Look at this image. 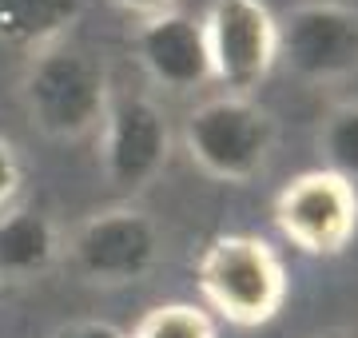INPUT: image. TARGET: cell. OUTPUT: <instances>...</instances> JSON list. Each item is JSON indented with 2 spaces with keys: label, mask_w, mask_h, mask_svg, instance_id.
Wrapping results in <instances>:
<instances>
[{
  "label": "cell",
  "mask_w": 358,
  "mask_h": 338,
  "mask_svg": "<svg viewBox=\"0 0 358 338\" xmlns=\"http://www.w3.org/2000/svg\"><path fill=\"white\" fill-rule=\"evenodd\" d=\"M275 227L303 255L331 259L343 255L358 235V187L334 171L310 168L282 183L275 196Z\"/></svg>",
  "instance_id": "8992f818"
},
{
  "label": "cell",
  "mask_w": 358,
  "mask_h": 338,
  "mask_svg": "<svg viewBox=\"0 0 358 338\" xmlns=\"http://www.w3.org/2000/svg\"><path fill=\"white\" fill-rule=\"evenodd\" d=\"M131 48H136L143 76L152 80L155 88L171 91V96H187V91L211 84L203 20L183 13V8H167L159 16L140 20L136 36H131Z\"/></svg>",
  "instance_id": "9c48e42d"
},
{
  "label": "cell",
  "mask_w": 358,
  "mask_h": 338,
  "mask_svg": "<svg viewBox=\"0 0 358 338\" xmlns=\"http://www.w3.org/2000/svg\"><path fill=\"white\" fill-rule=\"evenodd\" d=\"M315 338H358V330H322Z\"/></svg>",
  "instance_id": "e0dca14e"
},
{
  "label": "cell",
  "mask_w": 358,
  "mask_h": 338,
  "mask_svg": "<svg viewBox=\"0 0 358 338\" xmlns=\"http://www.w3.org/2000/svg\"><path fill=\"white\" fill-rule=\"evenodd\" d=\"M52 338H128L120 326L103 323V318H76V323H64L56 326Z\"/></svg>",
  "instance_id": "9a60e30c"
},
{
  "label": "cell",
  "mask_w": 358,
  "mask_h": 338,
  "mask_svg": "<svg viewBox=\"0 0 358 338\" xmlns=\"http://www.w3.org/2000/svg\"><path fill=\"white\" fill-rule=\"evenodd\" d=\"M64 255V235L48 211L13 203L0 211V279H36Z\"/></svg>",
  "instance_id": "30bf717a"
},
{
  "label": "cell",
  "mask_w": 358,
  "mask_h": 338,
  "mask_svg": "<svg viewBox=\"0 0 358 338\" xmlns=\"http://www.w3.org/2000/svg\"><path fill=\"white\" fill-rule=\"evenodd\" d=\"M96 140H100L103 179L124 196H140L171 163L176 135H171L164 108L152 96L128 91V96H112Z\"/></svg>",
  "instance_id": "ba28073f"
},
{
  "label": "cell",
  "mask_w": 358,
  "mask_h": 338,
  "mask_svg": "<svg viewBox=\"0 0 358 338\" xmlns=\"http://www.w3.org/2000/svg\"><path fill=\"white\" fill-rule=\"evenodd\" d=\"M195 286L219 318L231 326H267L287 302V263L259 235H219L195 263Z\"/></svg>",
  "instance_id": "7a4b0ae2"
},
{
  "label": "cell",
  "mask_w": 358,
  "mask_h": 338,
  "mask_svg": "<svg viewBox=\"0 0 358 338\" xmlns=\"http://www.w3.org/2000/svg\"><path fill=\"white\" fill-rule=\"evenodd\" d=\"M159 251L164 239L152 215L136 203H112L68 235L60 259L88 286H131L155 271Z\"/></svg>",
  "instance_id": "277c9868"
},
{
  "label": "cell",
  "mask_w": 358,
  "mask_h": 338,
  "mask_svg": "<svg viewBox=\"0 0 358 338\" xmlns=\"http://www.w3.org/2000/svg\"><path fill=\"white\" fill-rule=\"evenodd\" d=\"M20 183H24V168H20V156L16 147L4 135H0V211L13 207L16 196H20Z\"/></svg>",
  "instance_id": "5bb4252c"
},
{
  "label": "cell",
  "mask_w": 358,
  "mask_h": 338,
  "mask_svg": "<svg viewBox=\"0 0 358 338\" xmlns=\"http://www.w3.org/2000/svg\"><path fill=\"white\" fill-rule=\"evenodd\" d=\"M203 20L211 80L227 96H255L279 64V16L267 0H211Z\"/></svg>",
  "instance_id": "5b68a950"
},
{
  "label": "cell",
  "mask_w": 358,
  "mask_h": 338,
  "mask_svg": "<svg viewBox=\"0 0 358 338\" xmlns=\"http://www.w3.org/2000/svg\"><path fill=\"white\" fill-rule=\"evenodd\" d=\"M279 60L294 80L331 88L358 76V8L343 0H303L279 20Z\"/></svg>",
  "instance_id": "52a82bcc"
},
{
  "label": "cell",
  "mask_w": 358,
  "mask_h": 338,
  "mask_svg": "<svg viewBox=\"0 0 358 338\" xmlns=\"http://www.w3.org/2000/svg\"><path fill=\"white\" fill-rule=\"evenodd\" d=\"M16 91H20L28 124L52 143L92 140L112 104L108 68L84 44H72V40L24 56Z\"/></svg>",
  "instance_id": "6da1fadb"
},
{
  "label": "cell",
  "mask_w": 358,
  "mask_h": 338,
  "mask_svg": "<svg viewBox=\"0 0 358 338\" xmlns=\"http://www.w3.org/2000/svg\"><path fill=\"white\" fill-rule=\"evenodd\" d=\"M120 13L136 16V20H148V16H159L167 8H179V0H112Z\"/></svg>",
  "instance_id": "2e32d148"
},
{
  "label": "cell",
  "mask_w": 358,
  "mask_h": 338,
  "mask_svg": "<svg viewBox=\"0 0 358 338\" xmlns=\"http://www.w3.org/2000/svg\"><path fill=\"white\" fill-rule=\"evenodd\" d=\"M315 147H319L322 171H334L338 179L358 187V100H338L327 108Z\"/></svg>",
  "instance_id": "7c38bea8"
},
{
  "label": "cell",
  "mask_w": 358,
  "mask_h": 338,
  "mask_svg": "<svg viewBox=\"0 0 358 338\" xmlns=\"http://www.w3.org/2000/svg\"><path fill=\"white\" fill-rule=\"evenodd\" d=\"M275 116L255 96H211L195 104L179 128V143L195 168L215 183H251L275 152Z\"/></svg>",
  "instance_id": "3957f363"
},
{
  "label": "cell",
  "mask_w": 358,
  "mask_h": 338,
  "mask_svg": "<svg viewBox=\"0 0 358 338\" xmlns=\"http://www.w3.org/2000/svg\"><path fill=\"white\" fill-rule=\"evenodd\" d=\"M128 338H219L211 311L195 302H159L131 326Z\"/></svg>",
  "instance_id": "4fadbf2b"
},
{
  "label": "cell",
  "mask_w": 358,
  "mask_h": 338,
  "mask_svg": "<svg viewBox=\"0 0 358 338\" xmlns=\"http://www.w3.org/2000/svg\"><path fill=\"white\" fill-rule=\"evenodd\" d=\"M84 8L88 0H0V48L32 56L72 40Z\"/></svg>",
  "instance_id": "8fae6325"
}]
</instances>
